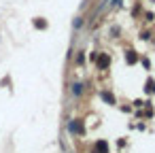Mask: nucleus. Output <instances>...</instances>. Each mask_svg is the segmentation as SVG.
I'll return each mask as SVG.
<instances>
[{
	"instance_id": "423d86ee",
	"label": "nucleus",
	"mask_w": 155,
	"mask_h": 153,
	"mask_svg": "<svg viewBox=\"0 0 155 153\" xmlns=\"http://www.w3.org/2000/svg\"><path fill=\"white\" fill-rule=\"evenodd\" d=\"M85 64V51H79L77 53V66H83Z\"/></svg>"
},
{
	"instance_id": "7ed1b4c3",
	"label": "nucleus",
	"mask_w": 155,
	"mask_h": 153,
	"mask_svg": "<svg viewBox=\"0 0 155 153\" xmlns=\"http://www.w3.org/2000/svg\"><path fill=\"white\" fill-rule=\"evenodd\" d=\"M83 24H85V19H83L81 15H77V17L72 19V28H74V30H81V28H83Z\"/></svg>"
},
{
	"instance_id": "20e7f679",
	"label": "nucleus",
	"mask_w": 155,
	"mask_h": 153,
	"mask_svg": "<svg viewBox=\"0 0 155 153\" xmlns=\"http://www.w3.org/2000/svg\"><path fill=\"white\" fill-rule=\"evenodd\" d=\"M34 28H36V30H45V28H47V22H45L43 17H36V19H34Z\"/></svg>"
},
{
	"instance_id": "f03ea898",
	"label": "nucleus",
	"mask_w": 155,
	"mask_h": 153,
	"mask_svg": "<svg viewBox=\"0 0 155 153\" xmlns=\"http://www.w3.org/2000/svg\"><path fill=\"white\" fill-rule=\"evenodd\" d=\"M83 87H85L83 83H72V87H70L72 96H77V98H79V96H83Z\"/></svg>"
},
{
	"instance_id": "39448f33",
	"label": "nucleus",
	"mask_w": 155,
	"mask_h": 153,
	"mask_svg": "<svg viewBox=\"0 0 155 153\" xmlns=\"http://www.w3.org/2000/svg\"><path fill=\"white\" fill-rule=\"evenodd\" d=\"M125 60H127V64H136V62H138V55H136L134 51H127V53H125Z\"/></svg>"
},
{
	"instance_id": "f257e3e1",
	"label": "nucleus",
	"mask_w": 155,
	"mask_h": 153,
	"mask_svg": "<svg viewBox=\"0 0 155 153\" xmlns=\"http://www.w3.org/2000/svg\"><path fill=\"white\" fill-rule=\"evenodd\" d=\"M110 66V58H108V53H100L98 55V68L100 70H106Z\"/></svg>"
}]
</instances>
